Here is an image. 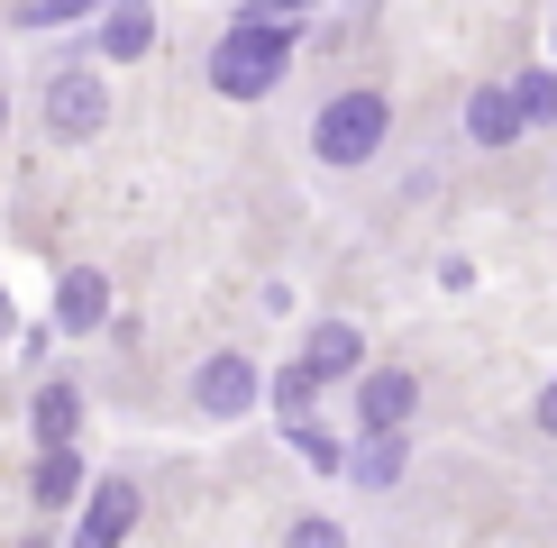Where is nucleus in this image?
I'll list each match as a JSON object with an SVG mask.
<instances>
[{
    "instance_id": "nucleus-1",
    "label": "nucleus",
    "mask_w": 557,
    "mask_h": 548,
    "mask_svg": "<svg viewBox=\"0 0 557 548\" xmlns=\"http://www.w3.org/2000/svg\"><path fill=\"white\" fill-rule=\"evenodd\" d=\"M293 46H301V28H293V18L238 10V28L211 46V91H220V101H265V91L293 74Z\"/></svg>"
},
{
    "instance_id": "nucleus-2",
    "label": "nucleus",
    "mask_w": 557,
    "mask_h": 548,
    "mask_svg": "<svg viewBox=\"0 0 557 548\" xmlns=\"http://www.w3.org/2000/svg\"><path fill=\"white\" fill-rule=\"evenodd\" d=\"M384 137H393V101H384L375 83L330 91V101L311 110V165L357 174V165H375V155H384Z\"/></svg>"
},
{
    "instance_id": "nucleus-3",
    "label": "nucleus",
    "mask_w": 557,
    "mask_h": 548,
    "mask_svg": "<svg viewBox=\"0 0 557 548\" xmlns=\"http://www.w3.org/2000/svg\"><path fill=\"white\" fill-rule=\"evenodd\" d=\"M37 120H46L55 147H83V137L110 128V83L91 74L83 55H55V64H46V83H37Z\"/></svg>"
},
{
    "instance_id": "nucleus-4",
    "label": "nucleus",
    "mask_w": 557,
    "mask_h": 548,
    "mask_svg": "<svg viewBox=\"0 0 557 548\" xmlns=\"http://www.w3.org/2000/svg\"><path fill=\"white\" fill-rule=\"evenodd\" d=\"M183 402H193V421H247L265 402V365L247 348H211L193 365V384H183Z\"/></svg>"
},
{
    "instance_id": "nucleus-5",
    "label": "nucleus",
    "mask_w": 557,
    "mask_h": 548,
    "mask_svg": "<svg viewBox=\"0 0 557 548\" xmlns=\"http://www.w3.org/2000/svg\"><path fill=\"white\" fill-rule=\"evenodd\" d=\"M83 46H91L101 64H137V55H156V10H147V0H101Z\"/></svg>"
},
{
    "instance_id": "nucleus-6",
    "label": "nucleus",
    "mask_w": 557,
    "mask_h": 548,
    "mask_svg": "<svg viewBox=\"0 0 557 548\" xmlns=\"http://www.w3.org/2000/svg\"><path fill=\"white\" fill-rule=\"evenodd\" d=\"M421 375L411 365H357V429H411Z\"/></svg>"
},
{
    "instance_id": "nucleus-7",
    "label": "nucleus",
    "mask_w": 557,
    "mask_h": 548,
    "mask_svg": "<svg viewBox=\"0 0 557 548\" xmlns=\"http://www.w3.org/2000/svg\"><path fill=\"white\" fill-rule=\"evenodd\" d=\"M128 531H137V485H128V475H101V485H83L74 539H83V548H120Z\"/></svg>"
},
{
    "instance_id": "nucleus-8",
    "label": "nucleus",
    "mask_w": 557,
    "mask_h": 548,
    "mask_svg": "<svg viewBox=\"0 0 557 548\" xmlns=\"http://www.w3.org/2000/svg\"><path fill=\"white\" fill-rule=\"evenodd\" d=\"M55 329H64V338L110 329V274H101V265H64V284H55Z\"/></svg>"
},
{
    "instance_id": "nucleus-9",
    "label": "nucleus",
    "mask_w": 557,
    "mask_h": 548,
    "mask_svg": "<svg viewBox=\"0 0 557 548\" xmlns=\"http://www.w3.org/2000/svg\"><path fill=\"white\" fill-rule=\"evenodd\" d=\"M301 365H311L320 384H357V365H366V329H357V320H311V338H301Z\"/></svg>"
},
{
    "instance_id": "nucleus-10",
    "label": "nucleus",
    "mask_w": 557,
    "mask_h": 548,
    "mask_svg": "<svg viewBox=\"0 0 557 548\" xmlns=\"http://www.w3.org/2000/svg\"><path fill=\"white\" fill-rule=\"evenodd\" d=\"M28 439L37 448H64V439H83V394L64 375H46L37 394H28Z\"/></svg>"
},
{
    "instance_id": "nucleus-11",
    "label": "nucleus",
    "mask_w": 557,
    "mask_h": 548,
    "mask_svg": "<svg viewBox=\"0 0 557 548\" xmlns=\"http://www.w3.org/2000/svg\"><path fill=\"white\" fill-rule=\"evenodd\" d=\"M91 485V466H83V448L64 439V448H37V466H28V494H37V512H64V502H83Z\"/></svg>"
},
{
    "instance_id": "nucleus-12",
    "label": "nucleus",
    "mask_w": 557,
    "mask_h": 548,
    "mask_svg": "<svg viewBox=\"0 0 557 548\" xmlns=\"http://www.w3.org/2000/svg\"><path fill=\"white\" fill-rule=\"evenodd\" d=\"M403 466H411V439H403V429H366V439L347 448V475H357L366 494H384V485H403Z\"/></svg>"
},
{
    "instance_id": "nucleus-13",
    "label": "nucleus",
    "mask_w": 557,
    "mask_h": 548,
    "mask_svg": "<svg viewBox=\"0 0 557 548\" xmlns=\"http://www.w3.org/2000/svg\"><path fill=\"white\" fill-rule=\"evenodd\" d=\"M467 137H475V147H512V137H521L512 83H475V91H467Z\"/></svg>"
},
{
    "instance_id": "nucleus-14",
    "label": "nucleus",
    "mask_w": 557,
    "mask_h": 548,
    "mask_svg": "<svg viewBox=\"0 0 557 548\" xmlns=\"http://www.w3.org/2000/svg\"><path fill=\"white\" fill-rule=\"evenodd\" d=\"M512 101H521V128H557V64L521 74V83H512Z\"/></svg>"
},
{
    "instance_id": "nucleus-15",
    "label": "nucleus",
    "mask_w": 557,
    "mask_h": 548,
    "mask_svg": "<svg viewBox=\"0 0 557 548\" xmlns=\"http://www.w3.org/2000/svg\"><path fill=\"white\" fill-rule=\"evenodd\" d=\"M265 394H274V411H284V421H293V411H311V394H320V375H311V365H301V357H293V365H284V375H274V384H265Z\"/></svg>"
},
{
    "instance_id": "nucleus-16",
    "label": "nucleus",
    "mask_w": 557,
    "mask_h": 548,
    "mask_svg": "<svg viewBox=\"0 0 557 548\" xmlns=\"http://www.w3.org/2000/svg\"><path fill=\"white\" fill-rule=\"evenodd\" d=\"M91 10H101V0H18V28H74Z\"/></svg>"
},
{
    "instance_id": "nucleus-17",
    "label": "nucleus",
    "mask_w": 557,
    "mask_h": 548,
    "mask_svg": "<svg viewBox=\"0 0 557 548\" xmlns=\"http://www.w3.org/2000/svg\"><path fill=\"white\" fill-rule=\"evenodd\" d=\"M284 439H293L301 457H311V466H347V448L330 439V429H311V421H301V411H293V421H284Z\"/></svg>"
},
{
    "instance_id": "nucleus-18",
    "label": "nucleus",
    "mask_w": 557,
    "mask_h": 548,
    "mask_svg": "<svg viewBox=\"0 0 557 548\" xmlns=\"http://www.w3.org/2000/svg\"><path fill=\"white\" fill-rule=\"evenodd\" d=\"M293 539H301V548H330V539H338V521H320V512H301V521H293Z\"/></svg>"
},
{
    "instance_id": "nucleus-19",
    "label": "nucleus",
    "mask_w": 557,
    "mask_h": 548,
    "mask_svg": "<svg viewBox=\"0 0 557 548\" xmlns=\"http://www.w3.org/2000/svg\"><path fill=\"white\" fill-rule=\"evenodd\" d=\"M530 421H540V439H557V375H548V394H540V411H530Z\"/></svg>"
},
{
    "instance_id": "nucleus-20",
    "label": "nucleus",
    "mask_w": 557,
    "mask_h": 548,
    "mask_svg": "<svg viewBox=\"0 0 557 548\" xmlns=\"http://www.w3.org/2000/svg\"><path fill=\"white\" fill-rule=\"evenodd\" d=\"M247 10H265V18H301V10H320V0H247Z\"/></svg>"
},
{
    "instance_id": "nucleus-21",
    "label": "nucleus",
    "mask_w": 557,
    "mask_h": 548,
    "mask_svg": "<svg viewBox=\"0 0 557 548\" xmlns=\"http://www.w3.org/2000/svg\"><path fill=\"white\" fill-rule=\"evenodd\" d=\"M10 329H18V311H10V292H0V348H10Z\"/></svg>"
},
{
    "instance_id": "nucleus-22",
    "label": "nucleus",
    "mask_w": 557,
    "mask_h": 548,
    "mask_svg": "<svg viewBox=\"0 0 557 548\" xmlns=\"http://www.w3.org/2000/svg\"><path fill=\"white\" fill-rule=\"evenodd\" d=\"M0 137H10V91H0Z\"/></svg>"
}]
</instances>
